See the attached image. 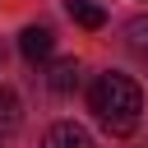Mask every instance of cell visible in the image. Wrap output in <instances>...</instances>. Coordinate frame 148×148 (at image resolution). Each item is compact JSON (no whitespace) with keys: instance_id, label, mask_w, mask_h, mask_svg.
Returning <instances> with one entry per match:
<instances>
[{"instance_id":"2","label":"cell","mask_w":148,"mask_h":148,"mask_svg":"<svg viewBox=\"0 0 148 148\" xmlns=\"http://www.w3.org/2000/svg\"><path fill=\"white\" fill-rule=\"evenodd\" d=\"M18 51L37 65V60H51V51H56V32L46 28V23H32V28H23L18 32Z\"/></svg>"},{"instance_id":"7","label":"cell","mask_w":148,"mask_h":148,"mask_svg":"<svg viewBox=\"0 0 148 148\" xmlns=\"http://www.w3.org/2000/svg\"><path fill=\"white\" fill-rule=\"evenodd\" d=\"M125 42H130V51H134V56H143V60H148V14H139V18H130V23H125Z\"/></svg>"},{"instance_id":"8","label":"cell","mask_w":148,"mask_h":148,"mask_svg":"<svg viewBox=\"0 0 148 148\" xmlns=\"http://www.w3.org/2000/svg\"><path fill=\"white\" fill-rule=\"evenodd\" d=\"M0 60H5V51H0Z\"/></svg>"},{"instance_id":"4","label":"cell","mask_w":148,"mask_h":148,"mask_svg":"<svg viewBox=\"0 0 148 148\" xmlns=\"http://www.w3.org/2000/svg\"><path fill=\"white\" fill-rule=\"evenodd\" d=\"M18 125H23V102H18V92H14V88H5V83H0V139H9Z\"/></svg>"},{"instance_id":"3","label":"cell","mask_w":148,"mask_h":148,"mask_svg":"<svg viewBox=\"0 0 148 148\" xmlns=\"http://www.w3.org/2000/svg\"><path fill=\"white\" fill-rule=\"evenodd\" d=\"M42 148H92V134H88L83 125H74V120H56V125L46 130Z\"/></svg>"},{"instance_id":"5","label":"cell","mask_w":148,"mask_h":148,"mask_svg":"<svg viewBox=\"0 0 148 148\" xmlns=\"http://www.w3.org/2000/svg\"><path fill=\"white\" fill-rule=\"evenodd\" d=\"M46 88H51V92H74V88H79V60H74V56H69V60H56L51 74H46Z\"/></svg>"},{"instance_id":"1","label":"cell","mask_w":148,"mask_h":148,"mask_svg":"<svg viewBox=\"0 0 148 148\" xmlns=\"http://www.w3.org/2000/svg\"><path fill=\"white\" fill-rule=\"evenodd\" d=\"M88 106L102 120L106 134H134L139 130V111H143V92L130 74H97L88 88Z\"/></svg>"},{"instance_id":"6","label":"cell","mask_w":148,"mask_h":148,"mask_svg":"<svg viewBox=\"0 0 148 148\" xmlns=\"http://www.w3.org/2000/svg\"><path fill=\"white\" fill-rule=\"evenodd\" d=\"M65 9H69V18H74L79 28H88V32H97V28L106 23V9L92 5V0H65Z\"/></svg>"}]
</instances>
